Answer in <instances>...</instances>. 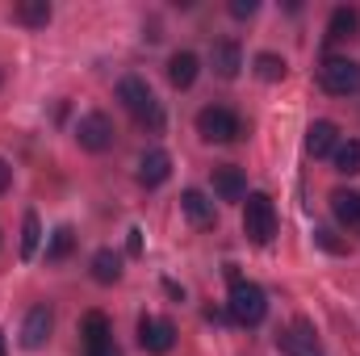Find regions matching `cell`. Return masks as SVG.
I'll return each instance as SVG.
<instances>
[{"mask_svg": "<svg viewBox=\"0 0 360 356\" xmlns=\"http://www.w3.org/2000/svg\"><path fill=\"white\" fill-rule=\"evenodd\" d=\"M319 84L331 92V96H352V92H360V63L356 59H344V55L323 59V68H319Z\"/></svg>", "mask_w": 360, "mask_h": 356, "instance_id": "5", "label": "cell"}, {"mask_svg": "<svg viewBox=\"0 0 360 356\" xmlns=\"http://www.w3.org/2000/svg\"><path fill=\"white\" fill-rule=\"evenodd\" d=\"M210 63H214V72H218L222 80H235V76L243 72V51H239V42H231V38L214 42V51H210Z\"/></svg>", "mask_w": 360, "mask_h": 356, "instance_id": "11", "label": "cell"}, {"mask_svg": "<svg viewBox=\"0 0 360 356\" xmlns=\"http://www.w3.org/2000/svg\"><path fill=\"white\" fill-rule=\"evenodd\" d=\"M139 344H143V348H147L151 356L172 352V344H176V327H172L168 319L143 314V319H139Z\"/></svg>", "mask_w": 360, "mask_h": 356, "instance_id": "7", "label": "cell"}, {"mask_svg": "<svg viewBox=\"0 0 360 356\" xmlns=\"http://www.w3.org/2000/svg\"><path fill=\"white\" fill-rule=\"evenodd\" d=\"M197 134H201L205 143H235V139L243 134V122H239V113H231L226 105H205V109L197 113Z\"/></svg>", "mask_w": 360, "mask_h": 356, "instance_id": "4", "label": "cell"}, {"mask_svg": "<svg viewBox=\"0 0 360 356\" xmlns=\"http://www.w3.org/2000/svg\"><path fill=\"white\" fill-rule=\"evenodd\" d=\"M214 193H218L222 201H243V197H248V177H243V168H235V164L214 168Z\"/></svg>", "mask_w": 360, "mask_h": 356, "instance_id": "13", "label": "cell"}, {"mask_svg": "<svg viewBox=\"0 0 360 356\" xmlns=\"http://www.w3.org/2000/svg\"><path fill=\"white\" fill-rule=\"evenodd\" d=\"M51 327H55V310H51L46 302L30 306L25 323H21V344H25V348H42V344L51 340Z\"/></svg>", "mask_w": 360, "mask_h": 356, "instance_id": "8", "label": "cell"}, {"mask_svg": "<svg viewBox=\"0 0 360 356\" xmlns=\"http://www.w3.org/2000/svg\"><path fill=\"white\" fill-rule=\"evenodd\" d=\"M117 101L139 117V126H151V130L164 126V109H160V101L151 96V84H147L143 76H122V80H117Z\"/></svg>", "mask_w": 360, "mask_h": 356, "instance_id": "1", "label": "cell"}, {"mask_svg": "<svg viewBox=\"0 0 360 356\" xmlns=\"http://www.w3.org/2000/svg\"><path fill=\"white\" fill-rule=\"evenodd\" d=\"M0 356H4V331H0Z\"/></svg>", "mask_w": 360, "mask_h": 356, "instance_id": "29", "label": "cell"}, {"mask_svg": "<svg viewBox=\"0 0 360 356\" xmlns=\"http://www.w3.org/2000/svg\"><path fill=\"white\" fill-rule=\"evenodd\" d=\"M180 210H184V218H188L193 227H214V222H218L214 201H210L201 189H184V193H180Z\"/></svg>", "mask_w": 360, "mask_h": 356, "instance_id": "12", "label": "cell"}, {"mask_svg": "<svg viewBox=\"0 0 360 356\" xmlns=\"http://www.w3.org/2000/svg\"><path fill=\"white\" fill-rule=\"evenodd\" d=\"M92 281H101V285H117V281H122V256L109 252V248H101V252L92 256Z\"/></svg>", "mask_w": 360, "mask_h": 356, "instance_id": "18", "label": "cell"}, {"mask_svg": "<svg viewBox=\"0 0 360 356\" xmlns=\"http://www.w3.org/2000/svg\"><path fill=\"white\" fill-rule=\"evenodd\" d=\"M269 314V298L256 281H231V319L243 323V327H256L260 319Z\"/></svg>", "mask_w": 360, "mask_h": 356, "instance_id": "3", "label": "cell"}, {"mask_svg": "<svg viewBox=\"0 0 360 356\" xmlns=\"http://www.w3.org/2000/svg\"><path fill=\"white\" fill-rule=\"evenodd\" d=\"M285 59L281 55H272V51H264V55H256V76L260 80H269V84H276V80H285Z\"/></svg>", "mask_w": 360, "mask_h": 356, "instance_id": "23", "label": "cell"}, {"mask_svg": "<svg viewBox=\"0 0 360 356\" xmlns=\"http://www.w3.org/2000/svg\"><path fill=\"white\" fill-rule=\"evenodd\" d=\"M80 336H84V348H101V344L113 340V327H109V319L101 310H89L84 323H80Z\"/></svg>", "mask_w": 360, "mask_h": 356, "instance_id": "17", "label": "cell"}, {"mask_svg": "<svg viewBox=\"0 0 360 356\" xmlns=\"http://www.w3.org/2000/svg\"><path fill=\"white\" fill-rule=\"evenodd\" d=\"M13 17H17L21 25H34V30H38V25L51 21V4H46V0H21V4L13 8Z\"/></svg>", "mask_w": 360, "mask_h": 356, "instance_id": "21", "label": "cell"}, {"mask_svg": "<svg viewBox=\"0 0 360 356\" xmlns=\"http://www.w3.org/2000/svg\"><path fill=\"white\" fill-rule=\"evenodd\" d=\"M360 34V13L352 4H340V8H331V21H327V42L335 46V42H348V38H356Z\"/></svg>", "mask_w": 360, "mask_h": 356, "instance_id": "14", "label": "cell"}, {"mask_svg": "<svg viewBox=\"0 0 360 356\" xmlns=\"http://www.w3.org/2000/svg\"><path fill=\"white\" fill-rule=\"evenodd\" d=\"M168 177H172V155H168L164 147H151V151H143V160H139V184L155 189V184H164Z\"/></svg>", "mask_w": 360, "mask_h": 356, "instance_id": "10", "label": "cell"}, {"mask_svg": "<svg viewBox=\"0 0 360 356\" xmlns=\"http://www.w3.org/2000/svg\"><path fill=\"white\" fill-rule=\"evenodd\" d=\"M243 231L256 248H269L276 239V205H272L269 193H248V205H243Z\"/></svg>", "mask_w": 360, "mask_h": 356, "instance_id": "2", "label": "cell"}, {"mask_svg": "<svg viewBox=\"0 0 360 356\" xmlns=\"http://www.w3.org/2000/svg\"><path fill=\"white\" fill-rule=\"evenodd\" d=\"M72 248H76V231H72V227H59V231L51 235V243H46V260H68Z\"/></svg>", "mask_w": 360, "mask_h": 356, "instance_id": "22", "label": "cell"}, {"mask_svg": "<svg viewBox=\"0 0 360 356\" xmlns=\"http://www.w3.org/2000/svg\"><path fill=\"white\" fill-rule=\"evenodd\" d=\"M76 143L84 147V151H109L113 147V122L105 117V113H84L80 122H76Z\"/></svg>", "mask_w": 360, "mask_h": 356, "instance_id": "6", "label": "cell"}, {"mask_svg": "<svg viewBox=\"0 0 360 356\" xmlns=\"http://www.w3.org/2000/svg\"><path fill=\"white\" fill-rule=\"evenodd\" d=\"M89 356H122V352H117V344L109 340V344H101V348H89Z\"/></svg>", "mask_w": 360, "mask_h": 356, "instance_id": "28", "label": "cell"}, {"mask_svg": "<svg viewBox=\"0 0 360 356\" xmlns=\"http://www.w3.org/2000/svg\"><path fill=\"white\" fill-rule=\"evenodd\" d=\"M314 239H319V248H327V252H335V256H344V252H348V243H340L331 231H314Z\"/></svg>", "mask_w": 360, "mask_h": 356, "instance_id": "24", "label": "cell"}, {"mask_svg": "<svg viewBox=\"0 0 360 356\" xmlns=\"http://www.w3.org/2000/svg\"><path fill=\"white\" fill-rule=\"evenodd\" d=\"M335 147H340V126H335V122L319 117V122H310V126H306V151H310L314 160L331 155Z\"/></svg>", "mask_w": 360, "mask_h": 356, "instance_id": "9", "label": "cell"}, {"mask_svg": "<svg viewBox=\"0 0 360 356\" xmlns=\"http://www.w3.org/2000/svg\"><path fill=\"white\" fill-rule=\"evenodd\" d=\"M8 184H13V168L0 160V193H8Z\"/></svg>", "mask_w": 360, "mask_h": 356, "instance_id": "27", "label": "cell"}, {"mask_svg": "<svg viewBox=\"0 0 360 356\" xmlns=\"http://www.w3.org/2000/svg\"><path fill=\"white\" fill-rule=\"evenodd\" d=\"M197 72H201V59H197L193 51H176V55L168 59V80H172V89H193Z\"/></svg>", "mask_w": 360, "mask_h": 356, "instance_id": "15", "label": "cell"}, {"mask_svg": "<svg viewBox=\"0 0 360 356\" xmlns=\"http://www.w3.org/2000/svg\"><path fill=\"white\" fill-rule=\"evenodd\" d=\"M38 243H42V222H38L34 210H25V218H21V260H34Z\"/></svg>", "mask_w": 360, "mask_h": 356, "instance_id": "20", "label": "cell"}, {"mask_svg": "<svg viewBox=\"0 0 360 356\" xmlns=\"http://www.w3.org/2000/svg\"><path fill=\"white\" fill-rule=\"evenodd\" d=\"M126 248H130V256H139V252H143V231H139V227L130 231V239H126Z\"/></svg>", "mask_w": 360, "mask_h": 356, "instance_id": "26", "label": "cell"}, {"mask_svg": "<svg viewBox=\"0 0 360 356\" xmlns=\"http://www.w3.org/2000/svg\"><path fill=\"white\" fill-rule=\"evenodd\" d=\"M331 160H335V172H340V177H356L360 172V139L340 143V147L331 151Z\"/></svg>", "mask_w": 360, "mask_h": 356, "instance_id": "19", "label": "cell"}, {"mask_svg": "<svg viewBox=\"0 0 360 356\" xmlns=\"http://www.w3.org/2000/svg\"><path fill=\"white\" fill-rule=\"evenodd\" d=\"M252 13H256V0H231V17L243 21V17H252Z\"/></svg>", "mask_w": 360, "mask_h": 356, "instance_id": "25", "label": "cell"}, {"mask_svg": "<svg viewBox=\"0 0 360 356\" xmlns=\"http://www.w3.org/2000/svg\"><path fill=\"white\" fill-rule=\"evenodd\" d=\"M331 214H335L344 227H360V193L335 189V193H331Z\"/></svg>", "mask_w": 360, "mask_h": 356, "instance_id": "16", "label": "cell"}]
</instances>
